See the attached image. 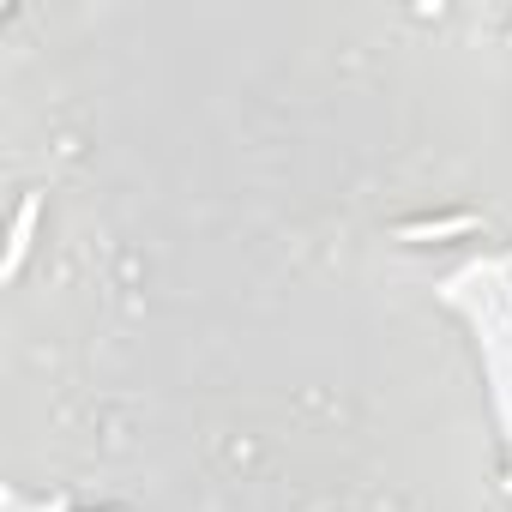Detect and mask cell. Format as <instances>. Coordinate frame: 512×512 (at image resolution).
Instances as JSON below:
<instances>
[{
    "instance_id": "1",
    "label": "cell",
    "mask_w": 512,
    "mask_h": 512,
    "mask_svg": "<svg viewBox=\"0 0 512 512\" xmlns=\"http://www.w3.org/2000/svg\"><path fill=\"white\" fill-rule=\"evenodd\" d=\"M37 217H43V193H25V205H19V217H13L7 260H0V272H7V278H19V266H25V253H31V235H37Z\"/></svg>"
},
{
    "instance_id": "2",
    "label": "cell",
    "mask_w": 512,
    "mask_h": 512,
    "mask_svg": "<svg viewBox=\"0 0 512 512\" xmlns=\"http://www.w3.org/2000/svg\"><path fill=\"white\" fill-rule=\"evenodd\" d=\"M476 229V211H458V217H428V223H404L398 241H452V235H470Z\"/></svg>"
}]
</instances>
